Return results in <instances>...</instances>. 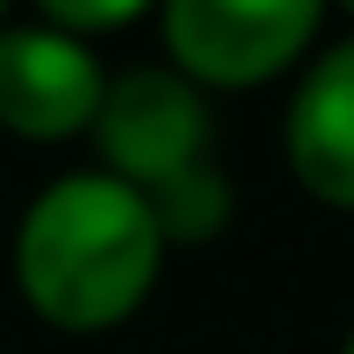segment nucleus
<instances>
[{"label":"nucleus","mask_w":354,"mask_h":354,"mask_svg":"<svg viewBox=\"0 0 354 354\" xmlns=\"http://www.w3.org/2000/svg\"><path fill=\"white\" fill-rule=\"evenodd\" d=\"M165 230L145 190L112 171L53 177L13 230V282L59 335H105L145 308L165 269Z\"/></svg>","instance_id":"obj_1"},{"label":"nucleus","mask_w":354,"mask_h":354,"mask_svg":"<svg viewBox=\"0 0 354 354\" xmlns=\"http://www.w3.org/2000/svg\"><path fill=\"white\" fill-rule=\"evenodd\" d=\"M171 73L190 86H263L322 33L315 0H165L158 7Z\"/></svg>","instance_id":"obj_2"},{"label":"nucleus","mask_w":354,"mask_h":354,"mask_svg":"<svg viewBox=\"0 0 354 354\" xmlns=\"http://www.w3.org/2000/svg\"><path fill=\"white\" fill-rule=\"evenodd\" d=\"M92 138L112 177H125L131 190H158L210 158V105L171 66H131L105 86Z\"/></svg>","instance_id":"obj_3"},{"label":"nucleus","mask_w":354,"mask_h":354,"mask_svg":"<svg viewBox=\"0 0 354 354\" xmlns=\"http://www.w3.org/2000/svg\"><path fill=\"white\" fill-rule=\"evenodd\" d=\"M105 66L86 39L59 33L46 20H7L0 26V125L13 138L59 145L86 131L105 105Z\"/></svg>","instance_id":"obj_4"},{"label":"nucleus","mask_w":354,"mask_h":354,"mask_svg":"<svg viewBox=\"0 0 354 354\" xmlns=\"http://www.w3.org/2000/svg\"><path fill=\"white\" fill-rule=\"evenodd\" d=\"M282 151L295 184L328 210H354V33L315 53L289 112H282Z\"/></svg>","instance_id":"obj_5"},{"label":"nucleus","mask_w":354,"mask_h":354,"mask_svg":"<svg viewBox=\"0 0 354 354\" xmlns=\"http://www.w3.org/2000/svg\"><path fill=\"white\" fill-rule=\"evenodd\" d=\"M158 210V230H165V243H210L216 230L230 223V210H236V190H230V177L203 158V165L177 171L171 184L145 190Z\"/></svg>","instance_id":"obj_6"},{"label":"nucleus","mask_w":354,"mask_h":354,"mask_svg":"<svg viewBox=\"0 0 354 354\" xmlns=\"http://www.w3.org/2000/svg\"><path fill=\"white\" fill-rule=\"evenodd\" d=\"M138 0H46L39 7V20L46 26H59V33H73V39H86V33H112V26H131L138 20Z\"/></svg>","instance_id":"obj_7"},{"label":"nucleus","mask_w":354,"mask_h":354,"mask_svg":"<svg viewBox=\"0 0 354 354\" xmlns=\"http://www.w3.org/2000/svg\"><path fill=\"white\" fill-rule=\"evenodd\" d=\"M342 354H354V335H348V348H342Z\"/></svg>","instance_id":"obj_8"},{"label":"nucleus","mask_w":354,"mask_h":354,"mask_svg":"<svg viewBox=\"0 0 354 354\" xmlns=\"http://www.w3.org/2000/svg\"><path fill=\"white\" fill-rule=\"evenodd\" d=\"M0 26H7V13H0Z\"/></svg>","instance_id":"obj_9"}]
</instances>
